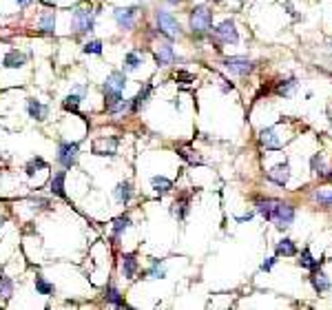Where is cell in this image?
<instances>
[{"instance_id":"d4e9b609","label":"cell","mask_w":332,"mask_h":310,"mask_svg":"<svg viewBox=\"0 0 332 310\" xmlns=\"http://www.w3.org/2000/svg\"><path fill=\"white\" fill-rule=\"evenodd\" d=\"M144 62V55H140V53H126V58H124V69L126 71H135L137 66H140Z\"/></svg>"},{"instance_id":"7dc6e473","label":"cell","mask_w":332,"mask_h":310,"mask_svg":"<svg viewBox=\"0 0 332 310\" xmlns=\"http://www.w3.org/2000/svg\"><path fill=\"white\" fill-rule=\"evenodd\" d=\"M330 177H332V175H330Z\"/></svg>"},{"instance_id":"6da1fadb","label":"cell","mask_w":332,"mask_h":310,"mask_svg":"<svg viewBox=\"0 0 332 310\" xmlns=\"http://www.w3.org/2000/svg\"><path fill=\"white\" fill-rule=\"evenodd\" d=\"M210 27H213V11H208L204 5L191 11V29L195 33H206Z\"/></svg>"},{"instance_id":"4fadbf2b","label":"cell","mask_w":332,"mask_h":310,"mask_svg":"<svg viewBox=\"0 0 332 310\" xmlns=\"http://www.w3.org/2000/svg\"><path fill=\"white\" fill-rule=\"evenodd\" d=\"M277 202L279 199H273V197H268V199H257V213L262 215L264 219H268L270 221V217H273V213H275V206H277Z\"/></svg>"},{"instance_id":"484cf974","label":"cell","mask_w":332,"mask_h":310,"mask_svg":"<svg viewBox=\"0 0 332 310\" xmlns=\"http://www.w3.org/2000/svg\"><path fill=\"white\" fill-rule=\"evenodd\" d=\"M129 224H131L129 215H120V217H115V221H113V235H115V237H120L122 232L129 228Z\"/></svg>"},{"instance_id":"f1b7e54d","label":"cell","mask_w":332,"mask_h":310,"mask_svg":"<svg viewBox=\"0 0 332 310\" xmlns=\"http://www.w3.org/2000/svg\"><path fill=\"white\" fill-rule=\"evenodd\" d=\"M299 266H301V268H310V270H314V268H317V266H319V262L312 257V255H310V251L306 248V251L301 253V259H299Z\"/></svg>"},{"instance_id":"8d00e7d4","label":"cell","mask_w":332,"mask_h":310,"mask_svg":"<svg viewBox=\"0 0 332 310\" xmlns=\"http://www.w3.org/2000/svg\"><path fill=\"white\" fill-rule=\"evenodd\" d=\"M85 53H96V55H100V53H102V42H100V40L87 42L85 44Z\"/></svg>"},{"instance_id":"3957f363","label":"cell","mask_w":332,"mask_h":310,"mask_svg":"<svg viewBox=\"0 0 332 310\" xmlns=\"http://www.w3.org/2000/svg\"><path fill=\"white\" fill-rule=\"evenodd\" d=\"M93 11L91 7H80V9H75L73 11V31L77 33H87V31H93Z\"/></svg>"},{"instance_id":"d6a6232c","label":"cell","mask_w":332,"mask_h":310,"mask_svg":"<svg viewBox=\"0 0 332 310\" xmlns=\"http://www.w3.org/2000/svg\"><path fill=\"white\" fill-rule=\"evenodd\" d=\"M40 27H42V31H44V33H53V29H55V16H53V14L42 16Z\"/></svg>"},{"instance_id":"52a82bcc","label":"cell","mask_w":332,"mask_h":310,"mask_svg":"<svg viewBox=\"0 0 332 310\" xmlns=\"http://www.w3.org/2000/svg\"><path fill=\"white\" fill-rule=\"evenodd\" d=\"M224 66L235 75H248L253 71L255 62L248 58H241V55H232V58H226L224 60Z\"/></svg>"},{"instance_id":"ffe728a7","label":"cell","mask_w":332,"mask_h":310,"mask_svg":"<svg viewBox=\"0 0 332 310\" xmlns=\"http://www.w3.org/2000/svg\"><path fill=\"white\" fill-rule=\"evenodd\" d=\"M131 195H133V188H131L129 182H120V184L115 186V199H118L120 204H126L131 199Z\"/></svg>"},{"instance_id":"9c48e42d","label":"cell","mask_w":332,"mask_h":310,"mask_svg":"<svg viewBox=\"0 0 332 310\" xmlns=\"http://www.w3.org/2000/svg\"><path fill=\"white\" fill-rule=\"evenodd\" d=\"M113 16H115V22L120 25V29L129 31V29H133V25H135L137 7H118L113 11Z\"/></svg>"},{"instance_id":"2e32d148","label":"cell","mask_w":332,"mask_h":310,"mask_svg":"<svg viewBox=\"0 0 332 310\" xmlns=\"http://www.w3.org/2000/svg\"><path fill=\"white\" fill-rule=\"evenodd\" d=\"M135 270H137L135 255H124V257H122V273H124V277H126V279H133Z\"/></svg>"},{"instance_id":"d590c367","label":"cell","mask_w":332,"mask_h":310,"mask_svg":"<svg viewBox=\"0 0 332 310\" xmlns=\"http://www.w3.org/2000/svg\"><path fill=\"white\" fill-rule=\"evenodd\" d=\"M319 204H323V206H332V191H319L317 195H314Z\"/></svg>"},{"instance_id":"7a4b0ae2","label":"cell","mask_w":332,"mask_h":310,"mask_svg":"<svg viewBox=\"0 0 332 310\" xmlns=\"http://www.w3.org/2000/svg\"><path fill=\"white\" fill-rule=\"evenodd\" d=\"M104 107H107L109 113H122V111H126L129 102L122 98V91L111 89V87H104Z\"/></svg>"},{"instance_id":"7c38bea8","label":"cell","mask_w":332,"mask_h":310,"mask_svg":"<svg viewBox=\"0 0 332 310\" xmlns=\"http://www.w3.org/2000/svg\"><path fill=\"white\" fill-rule=\"evenodd\" d=\"M115 146H118V137H102L93 144V153L98 155H115Z\"/></svg>"},{"instance_id":"f546056e","label":"cell","mask_w":332,"mask_h":310,"mask_svg":"<svg viewBox=\"0 0 332 310\" xmlns=\"http://www.w3.org/2000/svg\"><path fill=\"white\" fill-rule=\"evenodd\" d=\"M11 292H14V284H11V279H9V277H5V275H0V297L9 299Z\"/></svg>"},{"instance_id":"f6af8a7d","label":"cell","mask_w":332,"mask_h":310,"mask_svg":"<svg viewBox=\"0 0 332 310\" xmlns=\"http://www.w3.org/2000/svg\"><path fill=\"white\" fill-rule=\"evenodd\" d=\"M0 226H3V219H0Z\"/></svg>"},{"instance_id":"e575fe53","label":"cell","mask_w":332,"mask_h":310,"mask_svg":"<svg viewBox=\"0 0 332 310\" xmlns=\"http://www.w3.org/2000/svg\"><path fill=\"white\" fill-rule=\"evenodd\" d=\"M36 169H47V162H44L42 158L31 160V162L27 164V175H33V173H36Z\"/></svg>"},{"instance_id":"5b68a950","label":"cell","mask_w":332,"mask_h":310,"mask_svg":"<svg viewBox=\"0 0 332 310\" xmlns=\"http://www.w3.org/2000/svg\"><path fill=\"white\" fill-rule=\"evenodd\" d=\"M77 151H80V144L75 142H60L58 146V162L64 166V169H71L77 160Z\"/></svg>"},{"instance_id":"ab89813d","label":"cell","mask_w":332,"mask_h":310,"mask_svg":"<svg viewBox=\"0 0 332 310\" xmlns=\"http://www.w3.org/2000/svg\"><path fill=\"white\" fill-rule=\"evenodd\" d=\"M275 262H277V259H275V257H270L268 262H264V264H262V270H270V268L275 266Z\"/></svg>"},{"instance_id":"5bb4252c","label":"cell","mask_w":332,"mask_h":310,"mask_svg":"<svg viewBox=\"0 0 332 310\" xmlns=\"http://www.w3.org/2000/svg\"><path fill=\"white\" fill-rule=\"evenodd\" d=\"M27 111H29V115L33 120H38V122H42L44 118H47V113H49V109L44 107L42 102H38V100H29V102H27Z\"/></svg>"},{"instance_id":"ac0fdd59","label":"cell","mask_w":332,"mask_h":310,"mask_svg":"<svg viewBox=\"0 0 332 310\" xmlns=\"http://www.w3.org/2000/svg\"><path fill=\"white\" fill-rule=\"evenodd\" d=\"M148 96H151V85H144V87L140 89V93H137V96L133 98V102H131V111H140V107H144V104H146Z\"/></svg>"},{"instance_id":"44dd1931","label":"cell","mask_w":332,"mask_h":310,"mask_svg":"<svg viewBox=\"0 0 332 310\" xmlns=\"http://www.w3.org/2000/svg\"><path fill=\"white\" fill-rule=\"evenodd\" d=\"M151 186H153V191H155V193H166V191H171V188H173V182H171L169 177L155 175L153 180H151Z\"/></svg>"},{"instance_id":"603a6c76","label":"cell","mask_w":332,"mask_h":310,"mask_svg":"<svg viewBox=\"0 0 332 310\" xmlns=\"http://www.w3.org/2000/svg\"><path fill=\"white\" fill-rule=\"evenodd\" d=\"M277 255H284V257H292V255H297V246L292 240H281L279 244H277Z\"/></svg>"},{"instance_id":"8992f818","label":"cell","mask_w":332,"mask_h":310,"mask_svg":"<svg viewBox=\"0 0 332 310\" xmlns=\"http://www.w3.org/2000/svg\"><path fill=\"white\" fill-rule=\"evenodd\" d=\"M157 25H159V31L162 33H166L169 38H177L182 33V29H180V22H177L173 16L169 14V11H157Z\"/></svg>"},{"instance_id":"b9f144b4","label":"cell","mask_w":332,"mask_h":310,"mask_svg":"<svg viewBox=\"0 0 332 310\" xmlns=\"http://www.w3.org/2000/svg\"><path fill=\"white\" fill-rule=\"evenodd\" d=\"M42 3L47 5V7H53V5H55V0H42Z\"/></svg>"},{"instance_id":"83f0119b","label":"cell","mask_w":332,"mask_h":310,"mask_svg":"<svg viewBox=\"0 0 332 310\" xmlns=\"http://www.w3.org/2000/svg\"><path fill=\"white\" fill-rule=\"evenodd\" d=\"M295 89H297V80H295V78H290V80L281 82V85L277 87V93L288 98V96H292V93H295Z\"/></svg>"},{"instance_id":"30bf717a","label":"cell","mask_w":332,"mask_h":310,"mask_svg":"<svg viewBox=\"0 0 332 310\" xmlns=\"http://www.w3.org/2000/svg\"><path fill=\"white\" fill-rule=\"evenodd\" d=\"M268 180L275 182L277 186H286L288 180H290V164L284 162V164H277L268 171Z\"/></svg>"},{"instance_id":"1f68e13d","label":"cell","mask_w":332,"mask_h":310,"mask_svg":"<svg viewBox=\"0 0 332 310\" xmlns=\"http://www.w3.org/2000/svg\"><path fill=\"white\" fill-rule=\"evenodd\" d=\"M310 166H312V171H314V173L325 175V164H323V155H321V153H317L312 160H310Z\"/></svg>"},{"instance_id":"60d3db41","label":"cell","mask_w":332,"mask_h":310,"mask_svg":"<svg viewBox=\"0 0 332 310\" xmlns=\"http://www.w3.org/2000/svg\"><path fill=\"white\" fill-rule=\"evenodd\" d=\"M16 3H18V7H27V5L31 3V0H16Z\"/></svg>"},{"instance_id":"74e56055","label":"cell","mask_w":332,"mask_h":310,"mask_svg":"<svg viewBox=\"0 0 332 310\" xmlns=\"http://www.w3.org/2000/svg\"><path fill=\"white\" fill-rule=\"evenodd\" d=\"M164 275H166V268H164V266H159V262H155L153 268L148 270V277H153V279H162Z\"/></svg>"},{"instance_id":"ee69618b","label":"cell","mask_w":332,"mask_h":310,"mask_svg":"<svg viewBox=\"0 0 332 310\" xmlns=\"http://www.w3.org/2000/svg\"><path fill=\"white\" fill-rule=\"evenodd\" d=\"M330 118H332V109H330Z\"/></svg>"},{"instance_id":"e0dca14e","label":"cell","mask_w":332,"mask_h":310,"mask_svg":"<svg viewBox=\"0 0 332 310\" xmlns=\"http://www.w3.org/2000/svg\"><path fill=\"white\" fill-rule=\"evenodd\" d=\"M3 64L7 66V69H20V66L25 64V55H22L20 51H9L7 55H5Z\"/></svg>"},{"instance_id":"9a60e30c","label":"cell","mask_w":332,"mask_h":310,"mask_svg":"<svg viewBox=\"0 0 332 310\" xmlns=\"http://www.w3.org/2000/svg\"><path fill=\"white\" fill-rule=\"evenodd\" d=\"M262 144L266 148H279L281 146V142H279V137H277V131L275 129H264L262 131Z\"/></svg>"},{"instance_id":"4dcf8cb0","label":"cell","mask_w":332,"mask_h":310,"mask_svg":"<svg viewBox=\"0 0 332 310\" xmlns=\"http://www.w3.org/2000/svg\"><path fill=\"white\" fill-rule=\"evenodd\" d=\"M36 290L40 292V295H51V292H53V284H49L44 277H36Z\"/></svg>"},{"instance_id":"7bdbcfd3","label":"cell","mask_w":332,"mask_h":310,"mask_svg":"<svg viewBox=\"0 0 332 310\" xmlns=\"http://www.w3.org/2000/svg\"><path fill=\"white\" fill-rule=\"evenodd\" d=\"M166 3H171V5H180L182 0H166Z\"/></svg>"},{"instance_id":"7402d4cb","label":"cell","mask_w":332,"mask_h":310,"mask_svg":"<svg viewBox=\"0 0 332 310\" xmlns=\"http://www.w3.org/2000/svg\"><path fill=\"white\" fill-rule=\"evenodd\" d=\"M107 87L111 89H118V91H122V89L126 87V75L122 73V71H113L109 78H107Z\"/></svg>"},{"instance_id":"d6986e66","label":"cell","mask_w":332,"mask_h":310,"mask_svg":"<svg viewBox=\"0 0 332 310\" xmlns=\"http://www.w3.org/2000/svg\"><path fill=\"white\" fill-rule=\"evenodd\" d=\"M64 177H66L64 171H58V173L51 177V193H55L58 197H66L64 195Z\"/></svg>"},{"instance_id":"ba28073f","label":"cell","mask_w":332,"mask_h":310,"mask_svg":"<svg viewBox=\"0 0 332 310\" xmlns=\"http://www.w3.org/2000/svg\"><path fill=\"white\" fill-rule=\"evenodd\" d=\"M215 36H217L221 42H226V44H237V42H239V33H237L235 22H232V20L219 22L217 29H215Z\"/></svg>"},{"instance_id":"bcb514c9","label":"cell","mask_w":332,"mask_h":310,"mask_svg":"<svg viewBox=\"0 0 332 310\" xmlns=\"http://www.w3.org/2000/svg\"><path fill=\"white\" fill-rule=\"evenodd\" d=\"M330 44H332V40H330Z\"/></svg>"},{"instance_id":"cb8c5ba5","label":"cell","mask_w":332,"mask_h":310,"mask_svg":"<svg viewBox=\"0 0 332 310\" xmlns=\"http://www.w3.org/2000/svg\"><path fill=\"white\" fill-rule=\"evenodd\" d=\"M312 286H314V290L317 292H325V290H330V279L323 273H314L312 275Z\"/></svg>"},{"instance_id":"f35d334b","label":"cell","mask_w":332,"mask_h":310,"mask_svg":"<svg viewBox=\"0 0 332 310\" xmlns=\"http://www.w3.org/2000/svg\"><path fill=\"white\" fill-rule=\"evenodd\" d=\"M177 80H184V82H193V75L186 73V71H180V73H175Z\"/></svg>"},{"instance_id":"836d02e7","label":"cell","mask_w":332,"mask_h":310,"mask_svg":"<svg viewBox=\"0 0 332 310\" xmlns=\"http://www.w3.org/2000/svg\"><path fill=\"white\" fill-rule=\"evenodd\" d=\"M80 102H82V96H75V93H71V96L64 100V109H69V111H73V113H77V107H80Z\"/></svg>"},{"instance_id":"277c9868","label":"cell","mask_w":332,"mask_h":310,"mask_svg":"<svg viewBox=\"0 0 332 310\" xmlns=\"http://www.w3.org/2000/svg\"><path fill=\"white\" fill-rule=\"evenodd\" d=\"M270 221H275L279 228H288V226L295 221V208H292L290 204H286V202H277L275 213H273V217H270Z\"/></svg>"},{"instance_id":"8fae6325","label":"cell","mask_w":332,"mask_h":310,"mask_svg":"<svg viewBox=\"0 0 332 310\" xmlns=\"http://www.w3.org/2000/svg\"><path fill=\"white\" fill-rule=\"evenodd\" d=\"M155 62L157 66H169L175 62V53H173V47L171 44H159V49L155 51Z\"/></svg>"},{"instance_id":"4316f807","label":"cell","mask_w":332,"mask_h":310,"mask_svg":"<svg viewBox=\"0 0 332 310\" xmlns=\"http://www.w3.org/2000/svg\"><path fill=\"white\" fill-rule=\"evenodd\" d=\"M107 301H109V303H113V306H118V308H124V306H126L124 299L120 297L118 288H113V286H109V288H107Z\"/></svg>"}]
</instances>
